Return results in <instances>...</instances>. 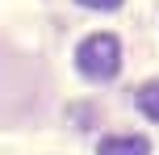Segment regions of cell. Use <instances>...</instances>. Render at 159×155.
<instances>
[{
	"label": "cell",
	"instance_id": "obj_1",
	"mask_svg": "<svg viewBox=\"0 0 159 155\" xmlns=\"http://www.w3.org/2000/svg\"><path fill=\"white\" fill-rule=\"evenodd\" d=\"M75 67L88 75V80H113L121 67V42L113 34H92V38L80 42L75 50Z\"/></svg>",
	"mask_w": 159,
	"mask_h": 155
},
{
	"label": "cell",
	"instance_id": "obj_4",
	"mask_svg": "<svg viewBox=\"0 0 159 155\" xmlns=\"http://www.w3.org/2000/svg\"><path fill=\"white\" fill-rule=\"evenodd\" d=\"M84 8H101V13H109V8H117L121 0H80Z\"/></svg>",
	"mask_w": 159,
	"mask_h": 155
},
{
	"label": "cell",
	"instance_id": "obj_3",
	"mask_svg": "<svg viewBox=\"0 0 159 155\" xmlns=\"http://www.w3.org/2000/svg\"><path fill=\"white\" fill-rule=\"evenodd\" d=\"M138 109H143L151 122H159V80H151V84L138 88Z\"/></svg>",
	"mask_w": 159,
	"mask_h": 155
},
{
	"label": "cell",
	"instance_id": "obj_2",
	"mask_svg": "<svg viewBox=\"0 0 159 155\" xmlns=\"http://www.w3.org/2000/svg\"><path fill=\"white\" fill-rule=\"evenodd\" d=\"M101 155H151V143L138 134H109L101 139Z\"/></svg>",
	"mask_w": 159,
	"mask_h": 155
}]
</instances>
